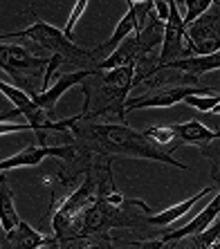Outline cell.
<instances>
[{
    "instance_id": "cb8c5ba5",
    "label": "cell",
    "mask_w": 220,
    "mask_h": 249,
    "mask_svg": "<svg viewBox=\"0 0 220 249\" xmlns=\"http://www.w3.org/2000/svg\"><path fill=\"white\" fill-rule=\"evenodd\" d=\"M202 153L211 160V175H214V180L220 182V142L204 146Z\"/></svg>"
},
{
    "instance_id": "8fae6325",
    "label": "cell",
    "mask_w": 220,
    "mask_h": 249,
    "mask_svg": "<svg viewBox=\"0 0 220 249\" xmlns=\"http://www.w3.org/2000/svg\"><path fill=\"white\" fill-rule=\"evenodd\" d=\"M220 215V191L211 197V202L186 222L184 227H180L175 231H164L162 238L164 240H184V238H191V236H198V233L207 231L209 227L216 222V218Z\"/></svg>"
},
{
    "instance_id": "7402d4cb",
    "label": "cell",
    "mask_w": 220,
    "mask_h": 249,
    "mask_svg": "<svg viewBox=\"0 0 220 249\" xmlns=\"http://www.w3.org/2000/svg\"><path fill=\"white\" fill-rule=\"evenodd\" d=\"M186 106H191L200 112H214L216 106H220V94H196L186 99Z\"/></svg>"
},
{
    "instance_id": "2e32d148",
    "label": "cell",
    "mask_w": 220,
    "mask_h": 249,
    "mask_svg": "<svg viewBox=\"0 0 220 249\" xmlns=\"http://www.w3.org/2000/svg\"><path fill=\"white\" fill-rule=\"evenodd\" d=\"M211 193H214V189H211V186H204L202 191H198L196 196H191L189 200H184V202L173 204V207L164 209V211H160V213L146 215V222H148V225H153V227H168L171 222H175V220H180L182 215H186L198 202H200V200H202V197L211 196Z\"/></svg>"
},
{
    "instance_id": "7a4b0ae2",
    "label": "cell",
    "mask_w": 220,
    "mask_h": 249,
    "mask_svg": "<svg viewBox=\"0 0 220 249\" xmlns=\"http://www.w3.org/2000/svg\"><path fill=\"white\" fill-rule=\"evenodd\" d=\"M97 86L81 83L83 90V122L97 119L101 115H115L119 124H126L128 94L135 88V68H119L94 74Z\"/></svg>"
},
{
    "instance_id": "d4e9b609",
    "label": "cell",
    "mask_w": 220,
    "mask_h": 249,
    "mask_svg": "<svg viewBox=\"0 0 220 249\" xmlns=\"http://www.w3.org/2000/svg\"><path fill=\"white\" fill-rule=\"evenodd\" d=\"M153 12L162 23H168V18H171V0H155L153 2Z\"/></svg>"
},
{
    "instance_id": "52a82bcc",
    "label": "cell",
    "mask_w": 220,
    "mask_h": 249,
    "mask_svg": "<svg viewBox=\"0 0 220 249\" xmlns=\"http://www.w3.org/2000/svg\"><path fill=\"white\" fill-rule=\"evenodd\" d=\"M81 155H83V148L76 144H68V146H38V144H34V146L23 148V151L16 153V155L2 160V162H0V168H2V173H7V171H14V168L38 166L45 157H58V160L72 162V160H79Z\"/></svg>"
},
{
    "instance_id": "ffe728a7",
    "label": "cell",
    "mask_w": 220,
    "mask_h": 249,
    "mask_svg": "<svg viewBox=\"0 0 220 249\" xmlns=\"http://www.w3.org/2000/svg\"><path fill=\"white\" fill-rule=\"evenodd\" d=\"M146 137H151L155 144L164 146L166 151L173 153L178 148V135H175L173 126H153V128H146L144 130Z\"/></svg>"
},
{
    "instance_id": "484cf974",
    "label": "cell",
    "mask_w": 220,
    "mask_h": 249,
    "mask_svg": "<svg viewBox=\"0 0 220 249\" xmlns=\"http://www.w3.org/2000/svg\"><path fill=\"white\" fill-rule=\"evenodd\" d=\"M108 249H137V243H128V240H110Z\"/></svg>"
},
{
    "instance_id": "6da1fadb",
    "label": "cell",
    "mask_w": 220,
    "mask_h": 249,
    "mask_svg": "<svg viewBox=\"0 0 220 249\" xmlns=\"http://www.w3.org/2000/svg\"><path fill=\"white\" fill-rule=\"evenodd\" d=\"M76 142H83L86 148H92L104 155L119 157H137V160H151V162L168 164V166L186 171V164L175 160L173 153L164 146L155 144L146 133H139L126 124H86L76 126Z\"/></svg>"
},
{
    "instance_id": "d6986e66",
    "label": "cell",
    "mask_w": 220,
    "mask_h": 249,
    "mask_svg": "<svg viewBox=\"0 0 220 249\" xmlns=\"http://www.w3.org/2000/svg\"><path fill=\"white\" fill-rule=\"evenodd\" d=\"M0 193H2V213H0V222H2V231H12L20 225V218H18L16 211V202H14V191L7 184V175H2V182H0Z\"/></svg>"
},
{
    "instance_id": "9a60e30c",
    "label": "cell",
    "mask_w": 220,
    "mask_h": 249,
    "mask_svg": "<svg viewBox=\"0 0 220 249\" xmlns=\"http://www.w3.org/2000/svg\"><path fill=\"white\" fill-rule=\"evenodd\" d=\"M142 56V50H139V41L137 34L128 36L122 45L117 47L115 52L110 54L108 58L99 61V72H110V70H119V68H135V63Z\"/></svg>"
},
{
    "instance_id": "8992f818",
    "label": "cell",
    "mask_w": 220,
    "mask_h": 249,
    "mask_svg": "<svg viewBox=\"0 0 220 249\" xmlns=\"http://www.w3.org/2000/svg\"><path fill=\"white\" fill-rule=\"evenodd\" d=\"M186 47L191 56H209L220 52V2L186 27Z\"/></svg>"
},
{
    "instance_id": "9c48e42d",
    "label": "cell",
    "mask_w": 220,
    "mask_h": 249,
    "mask_svg": "<svg viewBox=\"0 0 220 249\" xmlns=\"http://www.w3.org/2000/svg\"><path fill=\"white\" fill-rule=\"evenodd\" d=\"M0 92H2V97H5V99H9V101H12L14 108H18V110H20V115L27 117V128L34 135L41 133L43 128H45V124L50 122V119H47V112L41 110V108L36 106L34 97H32V94H27L25 90L12 86V83H7L5 79H2V81H0Z\"/></svg>"
},
{
    "instance_id": "e0dca14e",
    "label": "cell",
    "mask_w": 220,
    "mask_h": 249,
    "mask_svg": "<svg viewBox=\"0 0 220 249\" xmlns=\"http://www.w3.org/2000/svg\"><path fill=\"white\" fill-rule=\"evenodd\" d=\"M164 32H166V23H162L155 14H151V16L146 18V23L137 32V41H139L142 54H160L157 47L162 50Z\"/></svg>"
},
{
    "instance_id": "603a6c76",
    "label": "cell",
    "mask_w": 220,
    "mask_h": 249,
    "mask_svg": "<svg viewBox=\"0 0 220 249\" xmlns=\"http://www.w3.org/2000/svg\"><path fill=\"white\" fill-rule=\"evenodd\" d=\"M88 9V0H81V2H74V7H72V12H70V18H68V25H65L63 29V34L68 36L70 41H72V32H74V25L79 23V18L83 16V12Z\"/></svg>"
},
{
    "instance_id": "7c38bea8",
    "label": "cell",
    "mask_w": 220,
    "mask_h": 249,
    "mask_svg": "<svg viewBox=\"0 0 220 249\" xmlns=\"http://www.w3.org/2000/svg\"><path fill=\"white\" fill-rule=\"evenodd\" d=\"M50 245V236H43L27 222H20L12 231H2L0 249H45Z\"/></svg>"
},
{
    "instance_id": "3957f363",
    "label": "cell",
    "mask_w": 220,
    "mask_h": 249,
    "mask_svg": "<svg viewBox=\"0 0 220 249\" xmlns=\"http://www.w3.org/2000/svg\"><path fill=\"white\" fill-rule=\"evenodd\" d=\"M12 38H27V41L34 43L36 47L47 50L50 56H61L65 63L79 65V70H97L99 68V61H94L92 50H83V47L74 45L61 29H56L50 23H43V20H36V23H32L29 27L18 29V32L2 34V43L12 41Z\"/></svg>"
},
{
    "instance_id": "4fadbf2b",
    "label": "cell",
    "mask_w": 220,
    "mask_h": 249,
    "mask_svg": "<svg viewBox=\"0 0 220 249\" xmlns=\"http://www.w3.org/2000/svg\"><path fill=\"white\" fill-rule=\"evenodd\" d=\"M178 135V146H184V144H191V146H204L214 144L220 139V130H214V128L204 126L202 122L198 119H191V122H182V124H171Z\"/></svg>"
},
{
    "instance_id": "4316f807",
    "label": "cell",
    "mask_w": 220,
    "mask_h": 249,
    "mask_svg": "<svg viewBox=\"0 0 220 249\" xmlns=\"http://www.w3.org/2000/svg\"><path fill=\"white\" fill-rule=\"evenodd\" d=\"M214 249H220V240H218V243H216V245H214Z\"/></svg>"
},
{
    "instance_id": "30bf717a",
    "label": "cell",
    "mask_w": 220,
    "mask_h": 249,
    "mask_svg": "<svg viewBox=\"0 0 220 249\" xmlns=\"http://www.w3.org/2000/svg\"><path fill=\"white\" fill-rule=\"evenodd\" d=\"M97 72H99V70H74V72H65V74H61L56 81H54V86H50L47 90H41L38 94H34L36 106L50 115V112L56 108L58 99L63 97L70 88L86 83L88 79H90V76H94Z\"/></svg>"
},
{
    "instance_id": "44dd1931",
    "label": "cell",
    "mask_w": 220,
    "mask_h": 249,
    "mask_svg": "<svg viewBox=\"0 0 220 249\" xmlns=\"http://www.w3.org/2000/svg\"><path fill=\"white\" fill-rule=\"evenodd\" d=\"M180 7L186 9L182 14V18H184V25L189 27V25H193L198 18H202L214 7V0H184V2H180Z\"/></svg>"
},
{
    "instance_id": "ba28073f",
    "label": "cell",
    "mask_w": 220,
    "mask_h": 249,
    "mask_svg": "<svg viewBox=\"0 0 220 249\" xmlns=\"http://www.w3.org/2000/svg\"><path fill=\"white\" fill-rule=\"evenodd\" d=\"M189 47H186V25L184 18L180 14V5L171 0V18L166 23V32H164V43L160 50V68H166L173 61H182L189 58Z\"/></svg>"
},
{
    "instance_id": "277c9868",
    "label": "cell",
    "mask_w": 220,
    "mask_h": 249,
    "mask_svg": "<svg viewBox=\"0 0 220 249\" xmlns=\"http://www.w3.org/2000/svg\"><path fill=\"white\" fill-rule=\"evenodd\" d=\"M52 63V56H38L36 52L27 50L23 45H12V43H2L0 47V65L5 72L16 79L20 83V90H25L27 94H38V90L34 88V81L41 76L45 81V72Z\"/></svg>"
},
{
    "instance_id": "ac0fdd59",
    "label": "cell",
    "mask_w": 220,
    "mask_h": 249,
    "mask_svg": "<svg viewBox=\"0 0 220 249\" xmlns=\"http://www.w3.org/2000/svg\"><path fill=\"white\" fill-rule=\"evenodd\" d=\"M166 70H178V72H184L191 79H198L200 74L220 70V52H214V54H209V56H189V58H182V61H173V63L166 65Z\"/></svg>"
},
{
    "instance_id": "5bb4252c",
    "label": "cell",
    "mask_w": 220,
    "mask_h": 249,
    "mask_svg": "<svg viewBox=\"0 0 220 249\" xmlns=\"http://www.w3.org/2000/svg\"><path fill=\"white\" fill-rule=\"evenodd\" d=\"M137 32H139V18H137V12H135V2H128V12L124 14L122 20L117 23L112 36H110L106 43H101V45L94 47L92 54H94V56H97V54H106V58H108L110 54L117 50V47L126 41L128 36L137 34Z\"/></svg>"
},
{
    "instance_id": "5b68a950",
    "label": "cell",
    "mask_w": 220,
    "mask_h": 249,
    "mask_svg": "<svg viewBox=\"0 0 220 249\" xmlns=\"http://www.w3.org/2000/svg\"><path fill=\"white\" fill-rule=\"evenodd\" d=\"M196 94H216V90L198 86V83H189V86H153V90H148L142 97L128 99L126 115L133 110H142V108H173L178 104H186V99L196 97Z\"/></svg>"
}]
</instances>
